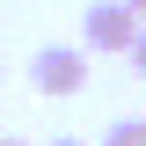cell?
Listing matches in <instances>:
<instances>
[{"label":"cell","instance_id":"6da1fadb","mask_svg":"<svg viewBox=\"0 0 146 146\" xmlns=\"http://www.w3.org/2000/svg\"><path fill=\"white\" fill-rule=\"evenodd\" d=\"M139 36H146V22L131 15L124 0H88V7H80V51H124L131 58Z\"/></svg>","mask_w":146,"mask_h":146},{"label":"cell","instance_id":"7a4b0ae2","mask_svg":"<svg viewBox=\"0 0 146 146\" xmlns=\"http://www.w3.org/2000/svg\"><path fill=\"white\" fill-rule=\"evenodd\" d=\"M29 80H36V95H80L88 88V51L80 44H44L29 58Z\"/></svg>","mask_w":146,"mask_h":146},{"label":"cell","instance_id":"3957f363","mask_svg":"<svg viewBox=\"0 0 146 146\" xmlns=\"http://www.w3.org/2000/svg\"><path fill=\"white\" fill-rule=\"evenodd\" d=\"M102 146H146V117H117L102 131Z\"/></svg>","mask_w":146,"mask_h":146},{"label":"cell","instance_id":"277c9868","mask_svg":"<svg viewBox=\"0 0 146 146\" xmlns=\"http://www.w3.org/2000/svg\"><path fill=\"white\" fill-rule=\"evenodd\" d=\"M131 73H139V80H146V36H139V44H131Z\"/></svg>","mask_w":146,"mask_h":146},{"label":"cell","instance_id":"5b68a950","mask_svg":"<svg viewBox=\"0 0 146 146\" xmlns=\"http://www.w3.org/2000/svg\"><path fill=\"white\" fill-rule=\"evenodd\" d=\"M124 7H131V15H139V22H146V0H124Z\"/></svg>","mask_w":146,"mask_h":146},{"label":"cell","instance_id":"8992f818","mask_svg":"<svg viewBox=\"0 0 146 146\" xmlns=\"http://www.w3.org/2000/svg\"><path fill=\"white\" fill-rule=\"evenodd\" d=\"M44 146H80V139H44Z\"/></svg>","mask_w":146,"mask_h":146},{"label":"cell","instance_id":"52a82bcc","mask_svg":"<svg viewBox=\"0 0 146 146\" xmlns=\"http://www.w3.org/2000/svg\"><path fill=\"white\" fill-rule=\"evenodd\" d=\"M0 146H22V139H0Z\"/></svg>","mask_w":146,"mask_h":146},{"label":"cell","instance_id":"ba28073f","mask_svg":"<svg viewBox=\"0 0 146 146\" xmlns=\"http://www.w3.org/2000/svg\"><path fill=\"white\" fill-rule=\"evenodd\" d=\"M0 80H7V66H0Z\"/></svg>","mask_w":146,"mask_h":146}]
</instances>
